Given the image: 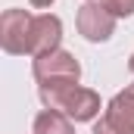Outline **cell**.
Returning a JSON list of instances; mask_svg holds the SVG:
<instances>
[{"label":"cell","mask_w":134,"mask_h":134,"mask_svg":"<svg viewBox=\"0 0 134 134\" xmlns=\"http://www.w3.org/2000/svg\"><path fill=\"white\" fill-rule=\"evenodd\" d=\"M41 100H44L47 109L63 112L72 122H91L100 112V97L87 87H78V84L56 87V91H41Z\"/></svg>","instance_id":"obj_1"},{"label":"cell","mask_w":134,"mask_h":134,"mask_svg":"<svg viewBox=\"0 0 134 134\" xmlns=\"http://www.w3.org/2000/svg\"><path fill=\"white\" fill-rule=\"evenodd\" d=\"M31 72H34V81L41 84V91L69 87V84H78V78H81L78 59L66 50H50L44 56H34Z\"/></svg>","instance_id":"obj_2"},{"label":"cell","mask_w":134,"mask_h":134,"mask_svg":"<svg viewBox=\"0 0 134 134\" xmlns=\"http://www.w3.org/2000/svg\"><path fill=\"white\" fill-rule=\"evenodd\" d=\"M94 134H134V84L109 100L103 119L94 125Z\"/></svg>","instance_id":"obj_3"},{"label":"cell","mask_w":134,"mask_h":134,"mask_svg":"<svg viewBox=\"0 0 134 134\" xmlns=\"http://www.w3.org/2000/svg\"><path fill=\"white\" fill-rule=\"evenodd\" d=\"M31 22H34V16L25 13V9H6V13L0 16V44H3L6 53H13V56L28 53Z\"/></svg>","instance_id":"obj_4"},{"label":"cell","mask_w":134,"mask_h":134,"mask_svg":"<svg viewBox=\"0 0 134 134\" xmlns=\"http://www.w3.org/2000/svg\"><path fill=\"white\" fill-rule=\"evenodd\" d=\"M78 31H81L84 41H91V44H103V41H109L112 31H115V16L103 3L87 0L78 9Z\"/></svg>","instance_id":"obj_5"},{"label":"cell","mask_w":134,"mask_h":134,"mask_svg":"<svg viewBox=\"0 0 134 134\" xmlns=\"http://www.w3.org/2000/svg\"><path fill=\"white\" fill-rule=\"evenodd\" d=\"M59 37H63V22L50 13L34 16L31 22V44H28V56H44L50 50H59Z\"/></svg>","instance_id":"obj_6"},{"label":"cell","mask_w":134,"mask_h":134,"mask_svg":"<svg viewBox=\"0 0 134 134\" xmlns=\"http://www.w3.org/2000/svg\"><path fill=\"white\" fill-rule=\"evenodd\" d=\"M31 131L34 134H75V128H72V119H69V115L56 112V109H44V112L34 119Z\"/></svg>","instance_id":"obj_7"},{"label":"cell","mask_w":134,"mask_h":134,"mask_svg":"<svg viewBox=\"0 0 134 134\" xmlns=\"http://www.w3.org/2000/svg\"><path fill=\"white\" fill-rule=\"evenodd\" d=\"M103 6L119 19V16H131L134 13V0H103Z\"/></svg>","instance_id":"obj_8"},{"label":"cell","mask_w":134,"mask_h":134,"mask_svg":"<svg viewBox=\"0 0 134 134\" xmlns=\"http://www.w3.org/2000/svg\"><path fill=\"white\" fill-rule=\"evenodd\" d=\"M53 0H31V6H37V9H44V6H50Z\"/></svg>","instance_id":"obj_9"},{"label":"cell","mask_w":134,"mask_h":134,"mask_svg":"<svg viewBox=\"0 0 134 134\" xmlns=\"http://www.w3.org/2000/svg\"><path fill=\"white\" fill-rule=\"evenodd\" d=\"M128 69H131V72H134V56H131V63H128Z\"/></svg>","instance_id":"obj_10"}]
</instances>
